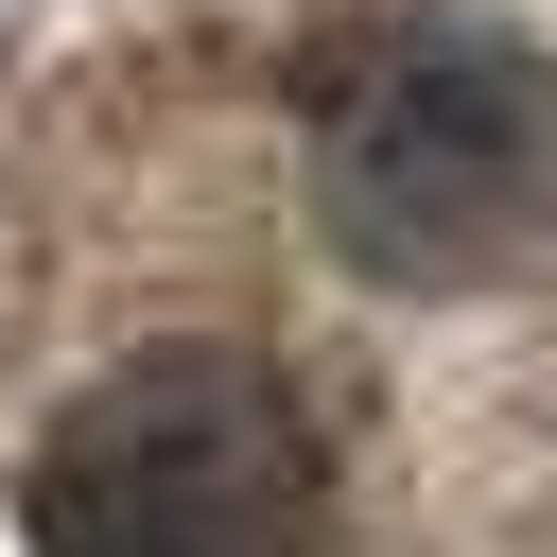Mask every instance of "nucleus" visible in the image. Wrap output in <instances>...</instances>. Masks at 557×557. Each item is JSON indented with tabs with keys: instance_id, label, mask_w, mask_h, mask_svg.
Segmentation results:
<instances>
[{
	"instance_id": "f03ea898",
	"label": "nucleus",
	"mask_w": 557,
	"mask_h": 557,
	"mask_svg": "<svg viewBox=\"0 0 557 557\" xmlns=\"http://www.w3.org/2000/svg\"><path fill=\"white\" fill-rule=\"evenodd\" d=\"M331 453L278 366L244 348H139L52 400L17 453V540L35 557H313Z\"/></svg>"
},
{
	"instance_id": "f257e3e1",
	"label": "nucleus",
	"mask_w": 557,
	"mask_h": 557,
	"mask_svg": "<svg viewBox=\"0 0 557 557\" xmlns=\"http://www.w3.org/2000/svg\"><path fill=\"white\" fill-rule=\"evenodd\" d=\"M313 226L383 296H505L557 244V70L505 17H383L313 70Z\"/></svg>"
}]
</instances>
